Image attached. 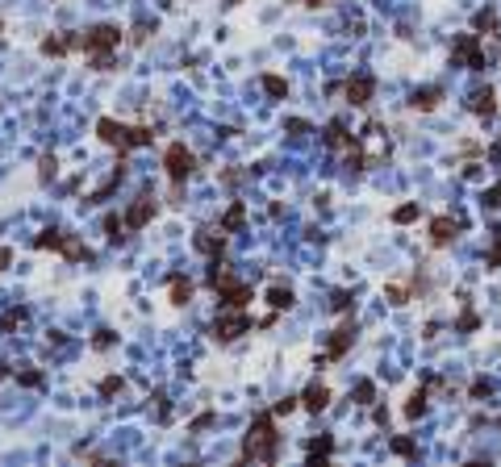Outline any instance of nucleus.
Returning a JSON list of instances; mask_svg holds the SVG:
<instances>
[{"instance_id": "obj_1", "label": "nucleus", "mask_w": 501, "mask_h": 467, "mask_svg": "<svg viewBox=\"0 0 501 467\" xmlns=\"http://www.w3.org/2000/svg\"><path fill=\"white\" fill-rule=\"evenodd\" d=\"M276 459H280V430H276V413L263 409V413H255L251 426H247L238 464H276Z\"/></svg>"}, {"instance_id": "obj_2", "label": "nucleus", "mask_w": 501, "mask_h": 467, "mask_svg": "<svg viewBox=\"0 0 501 467\" xmlns=\"http://www.w3.org/2000/svg\"><path fill=\"white\" fill-rule=\"evenodd\" d=\"M96 138L105 146H113L117 155H130V150H142L159 138V125H130V121H117V117H96Z\"/></svg>"}, {"instance_id": "obj_3", "label": "nucleus", "mask_w": 501, "mask_h": 467, "mask_svg": "<svg viewBox=\"0 0 501 467\" xmlns=\"http://www.w3.org/2000/svg\"><path fill=\"white\" fill-rule=\"evenodd\" d=\"M205 284L213 288V296H217L222 309H247V305L255 301V288H251L247 280H238L222 259H209V276H205Z\"/></svg>"}, {"instance_id": "obj_4", "label": "nucleus", "mask_w": 501, "mask_h": 467, "mask_svg": "<svg viewBox=\"0 0 501 467\" xmlns=\"http://www.w3.org/2000/svg\"><path fill=\"white\" fill-rule=\"evenodd\" d=\"M125 38H121V29L117 25H92V29H84L79 33V50H84V58H88V67L92 71H113V50L121 46Z\"/></svg>"}, {"instance_id": "obj_5", "label": "nucleus", "mask_w": 501, "mask_h": 467, "mask_svg": "<svg viewBox=\"0 0 501 467\" xmlns=\"http://www.w3.org/2000/svg\"><path fill=\"white\" fill-rule=\"evenodd\" d=\"M196 171V155L176 138V142H167L163 146V175H167V184H171V209H180L184 200H180V192H184V184H188V175Z\"/></svg>"}, {"instance_id": "obj_6", "label": "nucleus", "mask_w": 501, "mask_h": 467, "mask_svg": "<svg viewBox=\"0 0 501 467\" xmlns=\"http://www.w3.org/2000/svg\"><path fill=\"white\" fill-rule=\"evenodd\" d=\"M259 322L247 313V309H222L217 317H213V326H209V338L217 342V347H230V342H238L242 334H251Z\"/></svg>"}, {"instance_id": "obj_7", "label": "nucleus", "mask_w": 501, "mask_h": 467, "mask_svg": "<svg viewBox=\"0 0 501 467\" xmlns=\"http://www.w3.org/2000/svg\"><path fill=\"white\" fill-rule=\"evenodd\" d=\"M452 67H468V71H485L489 54H485V38L481 33H460L452 42Z\"/></svg>"}, {"instance_id": "obj_8", "label": "nucleus", "mask_w": 501, "mask_h": 467, "mask_svg": "<svg viewBox=\"0 0 501 467\" xmlns=\"http://www.w3.org/2000/svg\"><path fill=\"white\" fill-rule=\"evenodd\" d=\"M155 213H159V196H155V188H142L130 205H125V230L130 234H138V230H146L151 221H155Z\"/></svg>"}, {"instance_id": "obj_9", "label": "nucleus", "mask_w": 501, "mask_h": 467, "mask_svg": "<svg viewBox=\"0 0 501 467\" xmlns=\"http://www.w3.org/2000/svg\"><path fill=\"white\" fill-rule=\"evenodd\" d=\"M355 338H360L355 322L334 326V330H330V338H326V351H322V359H318V367H326V363H343V359H347V351L355 347Z\"/></svg>"}, {"instance_id": "obj_10", "label": "nucleus", "mask_w": 501, "mask_h": 467, "mask_svg": "<svg viewBox=\"0 0 501 467\" xmlns=\"http://www.w3.org/2000/svg\"><path fill=\"white\" fill-rule=\"evenodd\" d=\"M343 96H347V104H355V109L372 104V96H376V75H372V71L347 75V79H343Z\"/></svg>"}, {"instance_id": "obj_11", "label": "nucleus", "mask_w": 501, "mask_h": 467, "mask_svg": "<svg viewBox=\"0 0 501 467\" xmlns=\"http://www.w3.org/2000/svg\"><path fill=\"white\" fill-rule=\"evenodd\" d=\"M226 230L222 225H196V234H192V246L205 255V259H226Z\"/></svg>"}, {"instance_id": "obj_12", "label": "nucleus", "mask_w": 501, "mask_h": 467, "mask_svg": "<svg viewBox=\"0 0 501 467\" xmlns=\"http://www.w3.org/2000/svg\"><path fill=\"white\" fill-rule=\"evenodd\" d=\"M460 230H464V221H460V217H447V213L431 217V225H426V234H431V246H435V251L452 246V242L460 238Z\"/></svg>"}, {"instance_id": "obj_13", "label": "nucleus", "mask_w": 501, "mask_h": 467, "mask_svg": "<svg viewBox=\"0 0 501 467\" xmlns=\"http://www.w3.org/2000/svg\"><path fill=\"white\" fill-rule=\"evenodd\" d=\"M322 142H326V150H343V155H347V150H355V146H364V142H360V134H351L339 117H334V121H326Z\"/></svg>"}, {"instance_id": "obj_14", "label": "nucleus", "mask_w": 501, "mask_h": 467, "mask_svg": "<svg viewBox=\"0 0 501 467\" xmlns=\"http://www.w3.org/2000/svg\"><path fill=\"white\" fill-rule=\"evenodd\" d=\"M38 50H42L46 58H63V54H75V50H79V33H46V38L38 42Z\"/></svg>"}, {"instance_id": "obj_15", "label": "nucleus", "mask_w": 501, "mask_h": 467, "mask_svg": "<svg viewBox=\"0 0 501 467\" xmlns=\"http://www.w3.org/2000/svg\"><path fill=\"white\" fill-rule=\"evenodd\" d=\"M468 113H477L481 121H493L498 117V92L485 84V88H472L468 92Z\"/></svg>"}, {"instance_id": "obj_16", "label": "nucleus", "mask_w": 501, "mask_h": 467, "mask_svg": "<svg viewBox=\"0 0 501 467\" xmlns=\"http://www.w3.org/2000/svg\"><path fill=\"white\" fill-rule=\"evenodd\" d=\"M125 175H130V171H125V155H121V159H117V167L105 175V184H100L96 192H88V196H84V205H100V200H109V196L125 184Z\"/></svg>"}, {"instance_id": "obj_17", "label": "nucleus", "mask_w": 501, "mask_h": 467, "mask_svg": "<svg viewBox=\"0 0 501 467\" xmlns=\"http://www.w3.org/2000/svg\"><path fill=\"white\" fill-rule=\"evenodd\" d=\"M192 292H196V284H192L184 271H171V276H167V301H171L176 309L192 305Z\"/></svg>"}, {"instance_id": "obj_18", "label": "nucleus", "mask_w": 501, "mask_h": 467, "mask_svg": "<svg viewBox=\"0 0 501 467\" xmlns=\"http://www.w3.org/2000/svg\"><path fill=\"white\" fill-rule=\"evenodd\" d=\"M443 96H447L443 84H426V88H418V92L410 96V109H414V113H435V109L443 104Z\"/></svg>"}, {"instance_id": "obj_19", "label": "nucleus", "mask_w": 501, "mask_h": 467, "mask_svg": "<svg viewBox=\"0 0 501 467\" xmlns=\"http://www.w3.org/2000/svg\"><path fill=\"white\" fill-rule=\"evenodd\" d=\"M326 405H330V388H326L322 380H314V384L301 393V409H305V413H326Z\"/></svg>"}, {"instance_id": "obj_20", "label": "nucleus", "mask_w": 501, "mask_h": 467, "mask_svg": "<svg viewBox=\"0 0 501 467\" xmlns=\"http://www.w3.org/2000/svg\"><path fill=\"white\" fill-rule=\"evenodd\" d=\"M100 230H105V242H109V246H121V242L130 238V230H125V217H121V213H105Z\"/></svg>"}, {"instance_id": "obj_21", "label": "nucleus", "mask_w": 501, "mask_h": 467, "mask_svg": "<svg viewBox=\"0 0 501 467\" xmlns=\"http://www.w3.org/2000/svg\"><path fill=\"white\" fill-rule=\"evenodd\" d=\"M426 401H431V384L422 380V384H418V388L410 393V401H406V409H401V413H406V422H418V418L426 413Z\"/></svg>"}, {"instance_id": "obj_22", "label": "nucleus", "mask_w": 501, "mask_h": 467, "mask_svg": "<svg viewBox=\"0 0 501 467\" xmlns=\"http://www.w3.org/2000/svg\"><path fill=\"white\" fill-rule=\"evenodd\" d=\"M226 234H242V225H247V205L242 200H230V209L222 213V221H217Z\"/></svg>"}, {"instance_id": "obj_23", "label": "nucleus", "mask_w": 501, "mask_h": 467, "mask_svg": "<svg viewBox=\"0 0 501 467\" xmlns=\"http://www.w3.org/2000/svg\"><path fill=\"white\" fill-rule=\"evenodd\" d=\"M268 305H272L276 313H288V309L297 305V292H293L288 284H272V288H268Z\"/></svg>"}, {"instance_id": "obj_24", "label": "nucleus", "mask_w": 501, "mask_h": 467, "mask_svg": "<svg viewBox=\"0 0 501 467\" xmlns=\"http://www.w3.org/2000/svg\"><path fill=\"white\" fill-rule=\"evenodd\" d=\"M330 455H334V438H330V434H322V438H314V443H305V459H309V464H326V459H330Z\"/></svg>"}, {"instance_id": "obj_25", "label": "nucleus", "mask_w": 501, "mask_h": 467, "mask_svg": "<svg viewBox=\"0 0 501 467\" xmlns=\"http://www.w3.org/2000/svg\"><path fill=\"white\" fill-rule=\"evenodd\" d=\"M477 33H481V38H498L501 33L498 8H481V13H477Z\"/></svg>"}, {"instance_id": "obj_26", "label": "nucleus", "mask_w": 501, "mask_h": 467, "mask_svg": "<svg viewBox=\"0 0 501 467\" xmlns=\"http://www.w3.org/2000/svg\"><path fill=\"white\" fill-rule=\"evenodd\" d=\"M385 296H389V305H410V301H414V288L401 284V280H389V284H385Z\"/></svg>"}, {"instance_id": "obj_27", "label": "nucleus", "mask_w": 501, "mask_h": 467, "mask_svg": "<svg viewBox=\"0 0 501 467\" xmlns=\"http://www.w3.org/2000/svg\"><path fill=\"white\" fill-rule=\"evenodd\" d=\"M125 393V376H105L100 384H96V397L100 401H113V397H121Z\"/></svg>"}, {"instance_id": "obj_28", "label": "nucleus", "mask_w": 501, "mask_h": 467, "mask_svg": "<svg viewBox=\"0 0 501 467\" xmlns=\"http://www.w3.org/2000/svg\"><path fill=\"white\" fill-rule=\"evenodd\" d=\"M418 217H422V205H418V200H406V205L393 209V225H410V221H418Z\"/></svg>"}, {"instance_id": "obj_29", "label": "nucleus", "mask_w": 501, "mask_h": 467, "mask_svg": "<svg viewBox=\"0 0 501 467\" xmlns=\"http://www.w3.org/2000/svg\"><path fill=\"white\" fill-rule=\"evenodd\" d=\"M259 88H263V92H268L272 100H284V96H288V84H284L280 75H272V71H268V75L259 79Z\"/></svg>"}, {"instance_id": "obj_30", "label": "nucleus", "mask_w": 501, "mask_h": 467, "mask_svg": "<svg viewBox=\"0 0 501 467\" xmlns=\"http://www.w3.org/2000/svg\"><path fill=\"white\" fill-rule=\"evenodd\" d=\"M217 180H222L226 188H238V184L251 180V167H226V171H217Z\"/></svg>"}, {"instance_id": "obj_31", "label": "nucleus", "mask_w": 501, "mask_h": 467, "mask_svg": "<svg viewBox=\"0 0 501 467\" xmlns=\"http://www.w3.org/2000/svg\"><path fill=\"white\" fill-rule=\"evenodd\" d=\"M351 309H355V292H347V288L330 292V313H351Z\"/></svg>"}, {"instance_id": "obj_32", "label": "nucleus", "mask_w": 501, "mask_h": 467, "mask_svg": "<svg viewBox=\"0 0 501 467\" xmlns=\"http://www.w3.org/2000/svg\"><path fill=\"white\" fill-rule=\"evenodd\" d=\"M21 322H29V309H25V305H17V309L0 313V334H8V330H13V326H21Z\"/></svg>"}, {"instance_id": "obj_33", "label": "nucleus", "mask_w": 501, "mask_h": 467, "mask_svg": "<svg viewBox=\"0 0 501 467\" xmlns=\"http://www.w3.org/2000/svg\"><path fill=\"white\" fill-rule=\"evenodd\" d=\"M481 326V317H477V309H472V301L464 305V313H460V322H456V334H472Z\"/></svg>"}, {"instance_id": "obj_34", "label": "nucleus", "mask_w": 501, "mask_h": 467, "mask_svg": "<svg viewBox=\"0 0 501 467\" xmlns=\"http://www.w3.org/2000/svg\"><path fill=\"white\" fill-rule=\"evenodd\" d=\"M54 175H59V159H54V155H42V159H38V180L50 184Z\"/></svg>"}, {"instance_id": "obj_35", "label": "nucleus", "mask_w": 501, "mask_h": 467, "mask_svg": "<svg viewBox=\"0 0 501 467\" xmlns=\"http://www.w3.org/2000/svg\"><path fill=\"white\" fill-rule=\"evenodd\" d=\"M376 401V384L372 380H360L355 384V405H372Z\"/></svg>"}, {"instance_id": "obj_36", "label": "nucleus", "mask_w": 501, "mask_h": 467, "mask_svg": "<svg viewBox=\"0 0 501 467\" xmlns=\"http://www.w3.org/2000/svg\"><path fill=\"white\" fill-rule=\"evenodd\" d=\"M151 33H155V21H138V25H134V33H130V46H142Z\"/></svg>"}, {"instance_id": "obj_37", "label": "nucleus", "mask_w": 501, "mask_h": 467, "mask_svg": "<svg viewBox=\"0 0 501 467\" xmlns=\"http://www.w3.org/2000/svg\"><path fill=\"white\" fill-rule=\"evenodd\" d=\"M17 384H21V388H42V372H38V367H25V372H17Z\"/></svg>"}, {"instance_id": "obj_38", "label": "nucleus", "mask_w": 501, "mask_h": 467, "mask_svg": "<svg viewBox=\"0 0 501 467\" xmlns=\"http://www.w3.org/2000/svg\"><path fill=\"white\" fill-rule=\"evenodd\" d=\"M113 342H117V334H113V330H96V334H92V351H109Z\"/></svg>"}, {"instance_id": "obj_39", "label": "nucleus", "mask_w": 501, "mask_h": 467, "mask_svg": "<svg viewBox=\"0 0 501 467\" xmlns=\"http://www.w3.org/2000/svg\"><path fill=\"white\" fill-rule=\"evenodd\" d=\"M213 422H217V413H213V409H205V413H201V418H196V422L188 426V434H205V430H209Z\"/></svg>"}, {"instance_id": "obj_40", "label": "nucleus", "mask_w": 501, "mask_h": 467, "mask_svg": "<svg viewBox=\"0 0 501 467\" xmlns=\"http://www.w3.org/2000/svg\"><path fill=\"white\" fill-rule=\"evenodd\" d=\"M151 401H155V409H159V422H171V405H167V393H159V388H155V397H151Z\"/></svg>"}, {"instance_id": "obj_41", "label": "nucleus", "mask_w": 501, "mask_h": 467, "mask_svg": "<svg viewBox=\"0 0 501 467\" xmlns=\"http://www.w3.org/2000/svg\"><path fill=\"white\" fill-rule=\"evenodd\" d=\"M297 405H301V397H284V401H276V405H272V413H276V418H288Z\"/></svg>"}, {"instance_id": "obj_42", "label": "nucleus", "mask_w": 501, "mask_h": 467, "mask_svg": "<svg viewBox=\"0 0 501 467\" xmlns=\"http://www.w3.org/2000/svg\"><path fill=\"white\" fill-rule=\"evenodd\" d=\"M485 267H489V271H498L501 267V234L493 238V246H489V255H485Z\"/></svg>"}, {"instance_id": "obj_43", "label": "nucleus", "mask_w": 501, "mask_h": 467, "mask_svg": "<svg viewBox=\"0 0 501 467\" xmlns=\"http://www.w3.org/2000/svg\"><path fill=\"white\" fill-rule=\"evenodd\" d=\"M393 451H397L401 459H414V455H418V447H414L410 438H393Z\"/></svg>"}, {"instance_id": "obj_44", "label": "nucleus", "mask_w": 501, "mask_h": 467, "mask_svg": "<svg viewBox=\"0 0 501 467\" xmlns=\"http://www.w3.org/2000/svg\"><path fill=\"white\" fill-rule=\"evenodd\" d=\"M489 393H493V384H489V380H472V388H468V397H472V401H481V397H489Z\"/></svg>"}, {"instance_id": "obj_45", "label": "nucleus", "mask_w": 501, "mask_h": 467, "mask_svg": "<svg viewBox=\"0 0 501 467\" xmlns=\"http://www.w3.org/2000/svg\"><path fill=\"white\" fill-rule=\"evenodd\" d=\"M485 209H501V184H493V188H485Z\"/></svg>"}, {"instance_id": "obj_46", "label": "nucleus", "mask_w": 501, "mask_h": 467, "mask_svg": "<svg viewBox=\"0 0 501 467\" xmlns=\"http://www.w3.org/2000/svg\"><path fill=\"white\" fill-rule=\"evenodd\" d=\"M13 267V246H0V271H8Z\"/></svg>"}, {"instance_id": "obj_47", "label": "nucleus", "mask_w": 501, "mask_h": 467, "mask_svg": "<svg viewBox=\"0 0 501 467\" xmlns=\"http://www.w3.org/2000/svg\"><path fill=\"white\" fill-rule=\"evenodd\" d=\"M288 129H293V134H309V121H301V117H293V121H288Z\"/></svg>"}, {"instance_id": "obj_48", "label": "nucleus", "mask_w": 501, "mask_h": 467, "mask_svg": "<svg viewBox=\"0 0 501 467\" xmlns=\"http://www.w3.org/2000/svg\"><path fill=\"white\" fill-rule=\"evenodd\" d=\"M489 163H501V142H493V150H489Z\"/></svg>"}, {"instance_id": "obj_49", "label": "nucleus", "mask_w": 501, "mask_h": 467, "mask_svg": "<svg viewBox=\"0 0 501 467\" xmlns=\"http://www.w3.org/2000/svg\"><path fill=\"white\" fill-rule=\"evenodd\" d=\"M8 376H13V367H8V363H0V380H8Z\"/></svg>"}, {"instance_id": "obj_50", "label": "nucleus", "mask_w": 501, "mask_h": 467, "mask_svg": "<svg viewBox=\"0 0 501 467\" xmlns=\"http://www.w3.org/2000/svg\"><path fill=\"white\" fill-rule=\"evenodd\" d=\"M297 4H309V8H318V4H322V0H297Z\"/></svg>"}, {"instance_id": "obj_51", "label": "nucleus", "mask_w": 501, "mask_h": 467, "mask_svg": "<svg viewBox=\"0 0 501 467\" xmlns=\"http://www.w3.org/2000/svg\"><path fill=\"white\" fill-rule=\"evenodd\" d=\"M0 29H4V25H0Z\"/></svg>"}, {"instance_id": "obj_52", "label": "nucleus", "mask_w": 501, "mask_h": 467, "mask_svg": "<svg viewBox=\"0 0 501 467\" xmlns=\"http://www.w3.org/2000/svg\"><path fill=\"white\" fill-rule=\"evenodd\" d=\"M498 38H501V33H498Z\"/></svg>"}]
</instances>
